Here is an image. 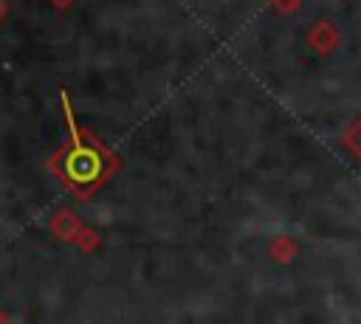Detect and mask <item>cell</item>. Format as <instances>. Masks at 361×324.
<instances>
[{"mask_svg":"<svg viewBox=\"0 0 361 324\" xmlns=\"http://www.w3.org/2000/svg\"><path fill=\"white\" fill-rule=\"evenodd\" d=\"M65 118H68L71 132H73V149L65 155V161H62V172H65V177H68L73 186H79V189L93 186V183L104 175L107 161H104V155H102L96 147H90V144H82V141H79L76 127H73V118H71L68 99H65Z\"/></svg>","mask_w":361,"mask_h":324,"instance_id":"1","label":"cell"},{"mask_svg":"<svg viewBox=\"0 0 361 324\" xmlns=\"http://www.w3.org/2000/svg\"><path fill=\"white\" fill-rule=\"evenodd\" d=\"M313 45H316L322 54L333 51V48L338 45V31H336V25H330V23H319V25L313 28Z\"/></svg>","mask_w":361,"mask_h":324,"instance_id":"2","label":"cell"},{"mask_svg":"<svg viewBox=\"0 0 361 324\" xmlns=\"http://www.w3.org/2000/svg\"><path fill=\"white\" fill-rule=\"evenodd\" d=\"M344 147H347L355 158H361V118L353 121V124L344 130Z\"/></svg>","mask_w":361,"mask_h":324,"instance_id":"3","label":"cell"}]
</instances>
